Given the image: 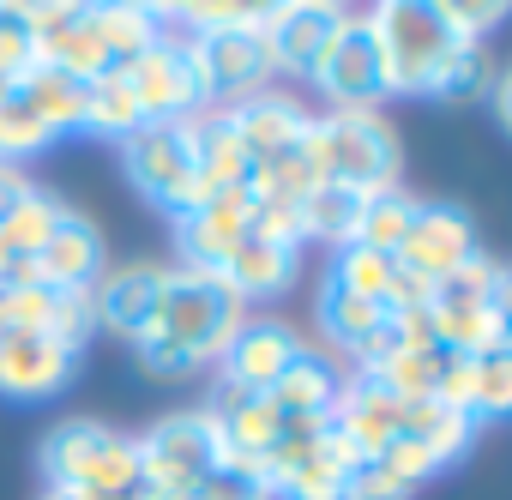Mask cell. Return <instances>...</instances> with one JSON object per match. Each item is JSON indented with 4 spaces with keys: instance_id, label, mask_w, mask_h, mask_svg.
Masks as SVG:
<instances>
[{
    "instance_id": "cell-1",
    "label": "cell",
    "mask_w": 512,
    "mask_h": 500,
    "mask_svg": "<svg viewBox=\"0 0 512 500\" xmlns=\"http://www.w3.org/2000/svg\"><path fill=\"white\" fill-rule=\"evenodd\" d=\"M37 470L49 488L85 494V500H139L145 476H139V446L133 434L97 422V416H67L43 434L37 446Z\"/></svg>"
},
{
    "instance_id": "cell-2",
    "label": "cell",
    "mask_w": 512,
    "mask_h": 500,
    "mask_svg": "<svg viewBox=\"0 0 512 500\" xmlns=\"http://www.w3.org/2000/svg\"><path fill=\"white\" fill-rule=\"evenodd\" d=\"M506 296H512L506 266L494 254H470L452 278L428 284L422 308H428L434 344L452 350V356H494V350H506V338H512Z\"/></svg>"
},
{
    "instance_id": "cell-3",
    "label": "cell",
    "mask_w": 512,
    "mask_h": 500,
    "mask_svg": "<svg viewBox=\"0 0 512 500\" xmlns=\"http://www.w3.org/2000/svg\"><path fill=\"white\" fill-rule=\"evenodd\" d=\"M368 25L380 37L392 97H428L434 79L446 73V61L464 49V37L446 25V13L434 0H374Z\"/></svg>"
},
{
    "instance_id": "cell-4",
    "label": "cell",
    "mask_w": 512,
    "mask_h": 500,
    "mask_svg": "<svg viewBox=\"0 0 512 500\" xmlns=\"http://www.w3.org/2000/svg\"><path fill=\"white\" fill-rule=\"evenodd\" d=\"M308 145H314L320 181H338V187H356V193L398 187L404 145H398V127L380 109H362V115H314Z\"/></svg>"
},
{
    "instance_id": "cell-5",
    "label": "cell",
    "mask_w": 512,
    "mask_h": 500,
    "mask_svg": "<svg viewBox=\"0 0 512 500\" xmlns=\"http://www.w3.org/2000/svg\"><path fill=\"white\" fill-rule=\"evenodd\" d=\"M241 320H247V302H241L217 272L169 266V284H163V302H157V332L175 338L199 368L223 356V344L235 338Z\"/></svg>"
},
{
    "instance_id": "cell-6",
    "label": "cell",
    "mask_w": 512,
    "mask_h": 500,
    "mask_svg": "<svg viewBox=\"0 0 512 500\" xmlns=\"http://www.w3.org/2000/svg\"><path fill=\"white\" fill-rule=\"evenodd\" d=\"M133 446H139L145 488H199L223 464V434H217V416L205 404L157 416L145 434H133Z\"/></svg>"
},
{
    "instance_id": "cell-7",
    "label": "cell",
    "mask_w": 512,
    "mask_h": 500,
    "mask_svg": "<svg viewBox=\"0 0 512 500\" xmlns=\"http://www.w3.org/2000/svg\"><path fill=\"white\" fill-rule=\"evenodd\" d=\"M121 169L169 217H181V211L199 205V169H193V133H187V121H139L121 139Z\"/></svg>"
},
{
    "instance_id": "cell-8",
    "label": "cell",
    "mask_w": 512,
    "mask_h": 500,
    "mask_svg": "<svg viewBox=\"0 0 512 500\" xmlns=\"http://www.w3.org/2000/svg\"><path fill=\"white\" fill-rule=\"evenodd\" d=\"M320 85V97L332 103V115H362V109H380L392 97V79H386V55H380V37L368 25V13H350L332 37V49L320 55V67L308 73Z\"/></svg>"
},
{
    "instance_id": "cell-9",
    "label": "cell",
    "mask_w": 512,
    "mask_h": 500,
    "mask_svg": "<svg viewBox=\"0 0 512 500\" xmlns=\"http://www.w3.org/2000/svg\"><path fill=\"white\" fill-rule=\"evenodd\" d=\"M187 55L199 67L205 103H241L253 91L272 85V49L260 25H211V31H187Z\"/></svg>"
},
{
    "instance_id": "cell-10",
    "label": "cell",
    "mask_w": 512,
    "mask_h": 500,
    "mask_svg": "<svg viewBox=\"0 0 512 500\" xmlns=\"http://www.w3.org/2000/svg\"><path fill=\"white\" fill-rule=\"evenodd\" d=\"M121 79H127V91H133V103H139L145 121H187V115L205 109L199 67L187 55V37H175V31H163L151 49H139L121 67Z\"/></svg>"
},
{
    "instance_id": "cell-11",
    "label": "cell",
    "mask_w": 512,
    "mask_h": 500,
    "mask_svg": "<svg viewBox=\"0 0 512 500\" xmlns=\"http://www.w3.org/2000/svg\"><path fill=\"white\" fill-rule=\"evenodd\" d=\"M302 356H308V338L290 320H278V314H247L235 326V338L223 344L217 368H223V386H235V392H272Z\"/></svg>"
},
{
    "instance_id": "cell-12",
    "label": "cell",
    "mask_w": 512,
    "mask_h": 500,
    "mask_svg": "<svg viewBox=\"0 0 512 500\" xmlns=\"http://www.w3.org/2000/svg\"><path fill=\"white\" fill-rule=\"evenodd\" d=\"M103 272H109V241H103L97 217H85V211L67 205V211L55 217L49 241L31 254V278H37L43 290H91Z\"/></svg>"
},
{
    "instance_id": "cell-13",
    "label": "cell",
    "mask_w": 512,
    "mask_h": 500,
    "mask_svg": "<svg viewBox=\"0 0 512 500\" xmlns=\"http://www.w3.org/2000/svg\"><path fill=\"white\" fill-rule=\"evenodd\" d=\"M253 223V193L247 187H223V193H205L193 211L175 217V254L187 272H217L223 254L247 235Z\"/></svg>"
},
{
    "instance_id": "cell-14",
    "label": "cell",
    "mask_w": 512,
    "mask_h": 500,
    "mask_svg": "<svg viewBox=\"0 0 512 500\" xmlns=\"http://www.w3.org/2000/svg\"><path fill=\"white\" fill-rule=\"evenodd\" d=\"M163 284H169V266L163 260H133V266H115L91 284V314H97V332H115V338H145L157 326V302H163Z\"/></svg>"
},
{
    "instance_id": "cell-15",
    "label": "cell",
    "mask_w": 512,
    "mask_h": 500,
    "mask_svg": "<svg viewBox=\"0 0 512 500\" xmlns=\"http://www.w3.org/2000/svg\"><path fill=\"white\" fill-rule=\"evenodd\" d=\"M470 254H482L476 247V223L458 211V205H416V223L398 247V266L416 278V284H440L452 278Z\"/></svg>"
},
{
    "instance_id": "cell-16",
    "label": "cell",
    "mask_w": 512,
    "mask_h": 500,
    "mask_svg": "<svg viewBox=\"0 0 512 500\" xmlns=\"http://www.w3.org/2000/svg\"><path fill=\"white\" fill-rule=\"evenodd\" d=\"M332 428H338L362 458H374V452H386V446L404 434V398H398L386 380H374V374H350V380L338 386V398H332Z\"/></svg>"
},
{
    "instance_id": "cell-17",
    "label": "cell",
    "mask_w": 512,
    "mask_h": 500,
    "mask_svg": "<svg viewBox=\"0 0 512 500\" xmlns=\"http://www.w3.org/2000/svg\"><path fill=\"white\" fill-rule=\"evenodd\" d=\"M350 13H332V7H314V0H284V7L260 25L266 31V49H272V73H296L308 79L320 67V55L332 49L338 25Z\"/></svg>"
},
{
    "instance_id": "cell-18",
    "label": "cell",
    "mask_w": 512,
    "mask_h": 500,
    "mask_svg": "<svg viewBox=\"0 0 512 500\" xmlns=\"http://www.w3.org/2000/svg\"><path fill=\"white\" fill-rule=\"evenodd\" d=\"M79 356L49 332H0V398H55Z\"/></svg>"
},
{
    "instance_id": "cell-19",
    "label": "cell",
    "mask_w": 512,
    "mask_h": 500,
    "mask_svg": "<svg viewBox=\"0 0 512 500\" xmlns=\"http://www.w3.org/2000/svg\"><path fill=\"white\" fill-rule=\"evenodd\" d=\"M326 278H332L338 290H350V296L386 308V314H392V308H416V302H428V284H416V278L398 266V254H380V247H362V241L338 247Z\"/></svg>"
},
{
    "instance_id": "cell-20",
    "label": "cell",
    "mask_w": 512,
    "mask_h": 500,
    "mask_svg": "<svg viewBox=\"0 0 512 500\" xmlns=\"http://www.w3.org/2000/svg\"><path fill=\"white\" fill-rule=\"evenodd\" d=\"M229 121H235V133H241V145H247L253 163L296 151L308 139V127H314V115L296 97H284V91H253V97L229 103Z\"/></svg>"
},
{
    "instance_id": "cell-21",
    "label": "cell",
    "mask_w": 512,
    "mask_h": 500,
    "mask_svg": "<svg viewBox=\"0 0 512 500\" xmlns=\"http://www.w3.org/2000/svg\"><path fill=\"white\" fill-rule=\"evenodd\" d=\"M187 133H193V169H199V199L205 193H223V187H247L253 175V157L229 121L223 103H205L199 115H187Z\"/></svg>"
},
{
    "instance_id": "cell-22",
    "label": "cell",
    "mask_w": 512,
    "mask_h": 500,
    "mask_svg": "<svg viewBox=\"0 0 512 500\" xmlns=\"http://www.w3.org/2000/svg\"><path fill=\"white\" fill-rule=\"evenodd\" d=\"M296 266H302V247H284V241H266V235L247 229L229 254H223L217 278H223L241 302H266V296H284V290L296 284Z\"/></svg>"
},
{
    "instance_id": "cell-23",
    "label": "cell",
    "mask_w": 512,
    "mask_h": 500,
    "mask_svg": "<svg viewBox=\"0 0 512 500\" xmlns=\"http://www.w3.org/2000/svg\"><path fill=\"white\" fill-rule=\"evenodd\" d=\"M205 410L217 416L223 452H235V458H266V446H272V434H278V422H284L266 392H235V386H217Z\"/></svg>"
},
{
    "instance_id": "cell-24",
    "label": "cell",
    "mask_w": 512,
    "mask_h": 500,
    "mask_svg": "<svg viewBox=\"0 0 512 500\" xmlns=\"http://www.w3.org/2000/svg\"><path fill=\"white\" fill-rule=\"evenodd\" d=\"M356 458L362 452L338 428H326V440L302 464H290L284 476H272V500H344V482H350V464Z\"/></svg>"
},
{
    "instance_id": "cell-25",
    "label": "cell",
    "mask_w": 512,
    "mask_h": 500,
    "mask_svg": "<svg viewBox=\"0 0 512 500\" xmlns=\"http://www.w3.org/2000/svg\"><path fill=\"white\" fill-rule=\"evenodd\" d=\"M85 25H91V37H97V49H103L109 67H127L139 49H151L163 37V25L145 7H133V0H91Z\"/></svg>"
},
{
    "instance_id": "cell-26",
    "label": "cell",
    "mask_w": 512,
    "mask_h": 500,
    "mask_svg": "<svg viewBox=\"0 0 512 500\" xmlns=\"http://www.w3.org/2000/svg\"><path fill=\"white\" fill-rule=\"evenodd\" d=\"M362 205H368V193L338 187V181H320L302 199V241H326L332 254H338V247H350L362 235Z\"/></svg>"
},
{
    "instance_id": "cell-27",
    "label": "cell",
    "mask_w": 512,
    "mask_h": 500,
    "mask_svg": "<svg viewBox=\"0 0 512 500\" xmlns=\"http://www.w3.org/2000/svg\"><path fill=\"white\" fill-rule=\"evenodd\" d=\"M338 386H344V380H338V368H332L320 350H308V356H302V362H296L272 392H266V398L278 404V416H332Z\"/></svg>"
},
{
    "instance_id": "cell-28",
    "label": "cell",
    "mask_w": 512,
    "mask_h": 500,
    "mask_svg": "<svg viewBox=\"0 0 512 500\" xmlns=\"http://www.w3.org/2000/svg\"><path fill=\"white\" fill-rule=\"evenodd\" d=\"M404 434L422 440L440 464H452V458H464V446L476 440V422H470L464 410L440 404V398H404Z\"/></svg>"
},
{
    "instance_id": "cell-29",
    "label": "cell",
    "mask_w": 512,
    "mask_h": 500,
    "mask_svg": "<svg viewBox=\"0 0 512 500\" xmlns=\"http://www.w3.org/2000/svg\"><path fill=\"white\" fill-rule=\"evenodd\" d=\"M19 91H25V103L55 127V139H61V133H79V115H85V79H73V73L37 61V67L19 79Z\"/></svg>"
},
{
    "instance_id": "cell-30",
    "label": "cell",
    "mask_w": 512,
    "mask_h": 500,
    "mask_svg": "<svg viewBox=\"0 0 512 500\" xmlns=\"http://www.w3.org/2000/svg\"><path fill=\"white\" fill-rule=\"evenodd\" d=\"M139 121H145V115H139V103H133L121 67L85 79V115H79V133H97V139H115V145H121Z\"/></svg>"
},
{
    "instance_id": "cell-31",
    "label": "cell",
    "mask_w": 512,
    "mask_h": 500,
    "mask_svg": "<svg viewBox=\"0 0 512 500\" xmlns=\"http://www.w3.org/2000/svg\"><path fill=\"white\" fill-rule=\"evenodd\" d=\"M314 314H320V338H326L332 350L356 356V350H362V338L380 326V314H386V308H374V302H362V296H350V290H338V284L326 278V284H320Z\"/></svg>"
},
{
    "instance_id": "cell-32",
    "label": "cell",
    "mask_w": 512,
    "mask_h": 500,
    "mask_svg": "<svg viewBox=\"0 0 512 500\" xmlns=\"http://www.w3.org/2000/svg\"><path fill=\"white\" fill-rule=\"evenodd\" d=\"M416 205L422 199H410L404 187H380V193H368V205H362V247H380V254H398L404 247V235H410V223H416Z\"/></svg>"
},
{
    "instance_id": "cell-33",
    "label": "cell",
    "mask_w": 512,
    "mask_h": 500,
    "mask_svg": "<svg viewBox=\"0 0 512 500\" xmlns=\"http://www.w3.org/2000/svg\"><path fill=\"white\" fill-rule=\"evenodd\" d=\"M43 145H55V127L25 103V91H0V163H19V157H37Z\"/></svg>"
},
{
    "instance_id": "cell-34",
    "label": "cell",
    "mask_w": 512,
    "mask_h": 500,
    "mask_svg": "<svg viewBox=\"0 0 512 500\" xmlns=\"http://www.w3.org/2000/svg\"><path fill=\"white\" fill-rule=\"evenodd\" d=\"M67 205L55 199V193H43V187H31L19 205H13V217L0 223V241H7V254L13 260H31L37 247L49 241V229H55V217H61Z\"/></svg>"
},
{
    "instance_id": "cell-35",
    "label": "cell",
    "mask_w": 512,
    "mask_h": 500,
    "mask_svg": "<svg viewBox=\"0 0 512 500\" xmlns=\"http://www.w3.org/2000/svg\"><path fill=\"white\" fill-rule=\"evenodd\" d=\"M446 368H452V350H440V344H422V350H404L398 362H386L374 380H386L398 398H440V386H446Z\"/></svg>"
},
{
    "instance_id": "cell-36",
    "label": "cell",
    "mask_w": 512,
    "mask_h": 500,
    "mask_svg": "<svg viewBox=\"0 0 512 500\" xmlns=\"http://www.w3.org/2000/svg\"><path fill=\"white\" fill-rule=\"evenodd\" d=\"M512 410V350L470 356V422H500Z\"/></svg>"
},
{
    "instance_id": "cell-37",
    "label": "cell",
    "mask_w": 512,
    "mask_h": 500,
    "mask_svg": "<svg viewBox=\"0 0 512 500\" xmlns=\"http://www.w3.org/2000/svg\"><path fill=\"white\" fill-rule=\"evenodd\" d=\"M488 85H494V55H488L482 43H464V49L446 61V73L434 79L428 97H440V103H470V97H482Z\"/></svg>"
},
{
    "instance_id": "cell-38",
    "label": "cell",
    "mask_w": 512,
    "mask_h": 500,
    "mask_svg": "<svg viewBox=\"0 0 512 500\" xmlns=\"http://www.w3.org/2000/svg\"><path fill=\"white\" fill-rule=\"evenodd\" d=\"M193 494H199V500H272V482H266L260 458H235V452H223V464H217Z\"/></svg>"
},
{
    "instance_id": "cell-39",
    "label": "cell",
    "mask_w": 512,
    "mask_h": 500,
    "mask_svg": "<svg viewBox=\"0 0 512 500\" xmlns=\"http://www.w3.org/2000/svg\"><path fill=\"white\" fill-rule=\"evenodd\" d=\"M133 356H139V368H145L151 380H163V386H175V380H193V374H199V362H193L175 338H163L157 326H151L145 338H133Z\"/></svg>"
},
{
    "instance_id": "cell-40",
    "label": "cell",
    "mask_w": 512,
    "mask_h": 500,
    "mask_svg": "<svg viewBox=\"0 0 512 500\" xmlns=\"http://www.w3.org/2000/svg\"><path fill=\"white\" fill-rule=\"evenodd\" d=\"M416 488L398 476V470H386L380 458H356L350 464V482H344V500H410Z\"/></svg>"
},
{
    "instance_id": "cell-41",
    "label": "cell",
    "mask_w": 512,
    "mask_h": 500,
    "mask_svg": "<svg viewBox=\"0 0 512 500\" xmlns=\"http://www.w3.org/2000/svg\"><path fill=\"white\" fill-rule=\"evenodd\" d=\"M85 7H91V0H0V13H13L31 37H49L61 25H73Z\"/></svg>"
},
{
    "instance_id": "cell-42",
    "label": "cell",
    "mask_w": 512,
    "mask_h": 500,
    "mask_svg": "<svg viewBox=\"0 0 512 500\" xmlns=\"http://www.w3.org/2000/svg\"><path fill=\"white\" fill-rule=\"evenodd\" d=\"M434 7L446 13V25L464 37V43H482L500 19H506V7L512 0H434Z\"/></svg>"
},
{
    "instance_id": "cell-43",
    "label": "cell",
    "mask_w": 512,
    "mask_h": 500,
    "mask_svg": "<svg viewBox=\"0 0 512 500\" xmlns=\"http://www.w3.org/2000/svg\"><path fill=\"white\" fill-rule=\"evenodd\" d=\"M43 55H37V37L13 19V13H0V79H7V85H19L31 67H37Z\"/></svg>"
},
{
    "instance_id": "cell-44",
    "label": "cell",
    "mask_w": 512,
    "mask_h": 500,
    "mask_svg": "<svg viewBox=\"0 0 512 500\" xmlns=\"http://www.w3.org/2000/svg\"><path fill=\"white\" fill-rule=\"evenodd\" d=\"M31 193V175L19 169V163H0V223H7L13 217V205Z\"/></svg>"
},
{
    "instance_id": "cell-45",
    "label": "cell",
    "mask_w": 512,
    "mask_h": 500,
    "mask_svg": "<svg viewBox=\"0 0 512 500\" xmlns=\"http://www.w3.org/2000/svg\"><path fill=\"white\" fill-rule=\"evenodd\" d=\"M223 7H229V25H266L284 0H223Z\"/></svg>"
},
{
    "instance_id": "cell-46",
    "label": "cell",
    "mask_w": 512,
    "mask_h": 500,
    "mask_svg": "<svg viewBox=\"0 0 512 500\" xmlns=\"http://www.w3.org/2000/svg\"><path fill=\"white\" fill-rule=\"evenodd\" d=\"M139 500H199V494L193 488H145Z\"/></svg>"
},
{
    "instance_id": "cell-47",
    "label": "cell",
    "mask_w": 512,
    "mask_h": 500,
    "mask_svg": "<svg viewBox=\"0 0 512 500\" xmlns=\"http://www.w3.org/2000/svg\"><path fill=\"white\" fill-rule=\"evenodd\" d=\"M314 7H332V13H362V0H314Z\"/></svg>"
},
{
    "instance_id": "cell-48",
    "label": "cell",
    "mask_w": 512,
    "mask_h": 500,
    "mask_svg": "<svg viewBox=\"0 0 512 500\" xmlns=\"http://www.w3.org/2000/svg\"><path fill=\"white\" fill-rule=\"evenodd\" d=\"M43 500H85V494H67V488H49Z\"/></svg>"
}]
</instances>
